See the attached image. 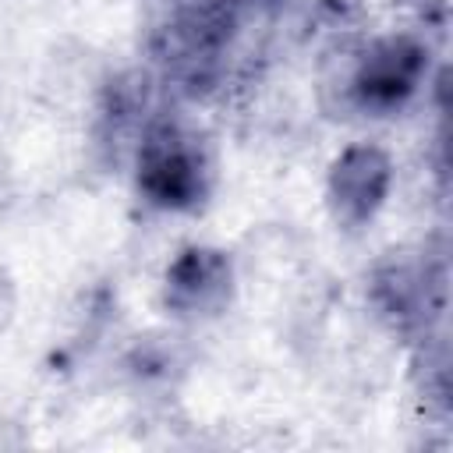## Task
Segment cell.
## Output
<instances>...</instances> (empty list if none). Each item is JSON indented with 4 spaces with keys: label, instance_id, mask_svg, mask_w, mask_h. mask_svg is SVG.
Listing matches in <instances>:
<instances>
[{
    "label": "cell",
    "instance_id": "obj_1",
    "mask_svg": "<svg viewBox=\"0 0 453 453\" xmlns=\"http://www.w3.org/2000/svg\"><path fill=\"white\" fill-rule=\"evenodd\" d=\"M138 191L159 209H195L212 184V159L198 131L177 120H149L134 145Z\"/></svg>",
    "mask_w": 453,
    "mask_h": 453
},
{
    "label": "cell",
    "instance_id": "obj_2",
    "mask_svg": "<svg viewBox=\"0 0 453 453\" xmlns=\"http://www.w3.org/2000/svg\"><path fill=\"white\" fill-rule=\"evenodd\" d=\"M428 53L414 35H382L372 39L347 74V96L365 113L400 110L421 85Z\"/></svg>",
    "mask_w": 453,
    "mask_h": 453
},
{
    "label": "cell",
    "instance_id": "obj_3",
    "mask_svg": "<svg viewBox=\"0 0 453 453\" xmlns=\"http://www.w3.org/2000/svg\"><path fill=\"white\" fill-rule=\"evenodd\" d=\"M372 297L379 315H386L400 333L425 329L442 308V273L428 258H386L372 276Z\"/></svg>",
    "mask_w": 453,
    "mask_h": 453
},
{
    "label": "cell",
    "instance_id": "obj_4",
    "mask_svg": "<svg viewBox=\"0 0 453 453\" xmlns=\"http://www.w3.org/2000/svg\"><path fill=\"white\" fill-rule=\"evenodd\" d=\"M393 184V163L379 145H350L329 170V209L343 226H365L386 202Z\"/></svg>",
    "mask_w": 453,
    "mask_h": 453
},
{
    "label": "cell",
    "instance_id": "obj_5",
    "mask_svg": "<svg viewBox=\"0 0 453 453\" xmlns=\"http://www.w3.org/2000/svg\"><path fill=\"white\" fill-rule=\"evenodd\" d=\"M230 258L216 248H188L173 258L163 283V301L180 319L216 315L230 297Z\"/></svg>",
    "mask_w": 453,
    "mask_h": 453
}]
</instances>
